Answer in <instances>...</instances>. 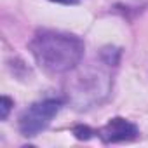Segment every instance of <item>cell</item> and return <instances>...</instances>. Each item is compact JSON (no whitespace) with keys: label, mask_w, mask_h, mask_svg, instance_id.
I'll use <instances>...</instances> for the list:
<instances>
[{"label":"cell","mask_w":148,"mask_h":148,"mask_svg":"<svg viewBox=\"0 0 148 148\" xmlns=\"http://www.w3.org/2000/svg\"><path fill=\"white\" fill-rule=\"evenodd\" d=\"M37 64L52 75L73 70L84 58V40L73 33L40 30L30 42Z\"/></svg>","instance_id":"6da1fadb"},{"label":"cell","mask_w":148,"mask_h":148,"mask_svg":"<svg viewBox=\"0 0 148 148\" xmlns=\"http://www.w3.org/2000/svg\"><path fill=\"white\" fill-rule=\"evenodd\" d=\"M63 101L56 99V98H47L42 101L33 103L32 106H28L21 115H19V131L23 136H37L40 131H44L51 120L58 115V112L61 110Z\"/></svg>","instance_id":"7a4b0ae2"},{"label":"cell","mask_w":148,"mask_h":148,"mask_svg":"<svg viewBox=\"0 0 148 148\" xmlns=\"http://www.w3.org/2000/svg\"><path fill=\"white\" fill-rule=\"evenodd\" d=\"M98 134L103 143H120V141H131V139L138 138L139 129L136 124L129 122L127 119L115 117L105 127H101L98 131Z\"/></svg>","instance_id":"3957f363"},{"label":"cell","mask_w":148,"mask_h":148,"mask_svg":"<svg viewBox=\"0 0 148 148\" xmlns=\"http://www.w3.org/2000/svg\"><path fill=\"white\" fill-rule=\"evenodd\" d=\"M12 105H14V101L11 98L2 96V99H0V119H2V120H5L9 117V112H11Z\"/></svg>","instance_id":"277c9868"},{"label":"cell","mask_w":148,"mask_h":148,"mask_svg":"<svg viewBox=\"0 0 148 148\" xmlns=\"http://www.w3.org/2000/svg\"><path fill=\"white\" fill-rule=\"evenodd\" d=\"M73 134H75L77 139H89L94 132H92L87 125H77L75 129H73Z\"/></svg>","instance_id":"5b68a950"},{"label":"cell","mask_w":148,"mask_h":148,"mask_svg":"<svg viewBox=\"0 0 148 148\" xmlns=\"http://www.w3.org/2000/svg\"><path fill=\"white\" fill-rule=\"evenodd\" d=\"M51 2L63 4V5H75V4H79V2H80V0H51Z\"/></svg>","instance_id":"8992f818"}]
</instances>
